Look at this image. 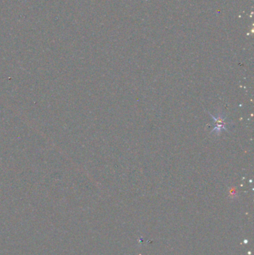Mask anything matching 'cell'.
Returning <instances> with one entry per match:
<instances>
[{
    "label": "cell",
    "mask_w": 254,
    "mask_h": 255,
    "mask_svg": "<svg viewBox=\"0 0 254 255\" xmlns=\"http://www.w3.org/2000/svg\"><path fill=\"white\" fill-rule=\"evenodd\" d=\"M213 120L215 121V124H216V127L212 130L213 132H216V134H219L222 132V130H227V123L225 121V117L224 115H219L217 118L213 116V115H210Z\"/></svg>",
    "instance_id": "cell-1"
}]
</instances>
